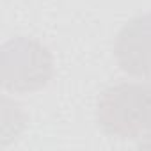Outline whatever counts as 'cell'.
<instances>
[{
  "label": "cell",
  "instance_id": "7a4b0ae2",
  "mask_svg": "<svg viewBox=\"0 0 151 151\" xmlns=\"http://www.w3.org/2000/svg\"><path fill=\"white\" fill-rule=\"evenodd\" d=\"M53 78V55L32 37H13L2 45V87L27 94L45 89Z\"/></svg>",
  "mask_w": 151,
  "mask_h": 151
},
{
  "label": "cell",
  "instance_id": "6da1fadb",
  "mask_svg": "<svg viewBox=\"0 0 151 151\" xmlns=\"http://www.w3.org/2000/svg\"><path fill=\"white\" fill-rule=\"evenodd\" d=\"M96 121L110 137H146L151 132V84L123 82L105 89L98 100Z\"/></svg>",
  "mask_w": 151,
  "mask_h": 151
},
{
  "label": "cell",
  "instance_id": "277c9868",
  "mask_svg": "<svg viewBox=\"0 0 151 151\" xmlns=\"http://www.w3.org/2000/svg\"><path fill=\"white\" fill-rule=\"evenodd\" d=\"M139 147H147V149H151V132H149L146 137H142V139L139 140Z\"/></svg>",
  "mask_w": 151,
  "mask_h": 151
},
{
  "label": "cell",
  "instance_id": "3957f363",
  "mask_svg": "<svg viewBox=\"0 0 151 151\" xmlns=\"http://www.w3.org/2000/svg\"><path fill=\"white\" fill-rule=\"evenodd\" d=\"M114 57L130 77L151 78V13L135 16L119 30Z\"/></svg>",
  "mask_w": 151,
  "mask_h": 151
}]
</instances>
